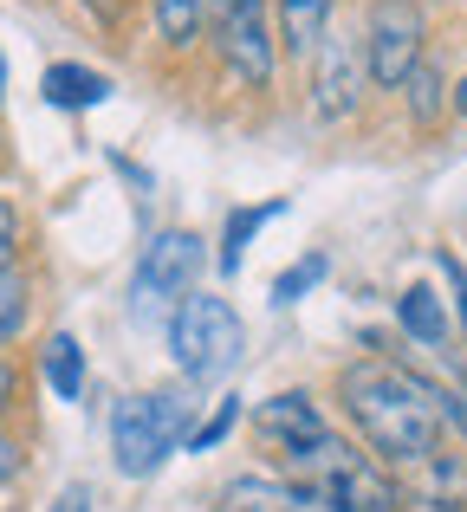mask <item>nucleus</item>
Here are the masks:
<instances>
[{
	"label": "nucleus",
	"instance_id": "nucleus-1",
	"mask_svg": "<svg viewBox=\"0 0 467 512\" xmlns=\"http://www.w3.org/2000/svg\"><path fill=\"white\" fill-rule=\"evenodd\" d=\"M338 396H344V409H351L357 435H364L396 474L442 448V428H448L442 422V389L422 383L403 363H383V357L351 363V370L338 376Z\"/></svg>",
	"mask_w": 467,
	"mask_h": 512
},
{
	"label": "nucleus",
	"instance_id": "nucleus-2",
	"mask_svg": "<svg viewBox=\"0 0 467 512\" xmlns=\"http://www.w3.org/2000/svg\"><path fill=\"white\" fill-rule=\"evenodd\" d=\"M279 480L318 493L331 512H403V487H396L390 467H377L364 448L325 428V435L299 441L292 454H279Z\"/></svg>",
	"mask_w": 467,
	"mask_h": 512
},
{
	"label": "nucleus",
	"instance_id": "nucleus-3",
	"mask_svg": "<svg viewBox=\"0 0 467 512\" xmlns=\"http://www.w3.org/2000/svg\"><path fill=\"white\" fill-rule=\"evenodd\" d=\"M163 338H169V357H176V370L189 376V383H221L240 363V350H247V325H240V312L221 292L195 286L189 299L169 312Z\"/></svg>",
	"mask_w": 467,
	"mask_h": 512
},
{
	"label": "nucleus",
	"instance_id": "nucleus-4",
	"mask_svg": "<svg viewBox=\"0 0 467 512\" xmlns=\"http://www.w3.org/2000/svg\"><path fill=\"white\" fill-rule=\"evenodd\" d=\"M202 266H208V240L195 234V227H163V234H150L137 273H130V318H137V325H169V312L195 292Z\"/></svg>",
	"mask_w": 467,
	"mask_h": 512
},
{
	"label": "nucleus",
	"instance_id": "nucleus-5",
	"mask_svg": "<svg viewBox=\"0 0 467 512\" xmlns=\"http://www.w3.org/2000/svg\"><path fill=\"white\" fill-rule=\"evenodd\" d=\"M189 402L169 396V389H150V396H124L111 409V454L124 480H150L156 467L176 454V441H189Z\"/></svg>",
	"mask_w": 467,
	"mask_h": 512
},
{
	"label": "nucleus",
	"instance_id": "nucleus-6",
	"mask_svg": "<svg viewBox=\"0 0 467 512\" xmlns=\"http://www.w3.org/2000/svg\"><path fill=\"white\" fill-rule=\"evenodd\" d=\"M429 13L422 0H377L364 20V59H370V85L403 91V78L429 59Z\"/></svg>",
	"mask_w": 467,
	"mask_h": 512
},
{
	"label": "nucleus",
	"instance_id": "nucleus-7",
	"mask_svg": "<svg viewBox=\"0 0 467 512\" xmlns=\"http://www.w3.org/2000/svg\"><path fill=\"white\" fill-rule=\"evenodd\" d=\"M215 52L228 65L234 85L247 91H266L279 72V26H273V7L266 0H234V7L215 13Z\"/></svg>",
	"mask_w": 467,
	"mask_h": 512
},
{
	"label": "nucleus",
	"instance_id": "nucleus-8",
	"mask_svg": "<svg viewBox=\"0 0 467 512\" xmlns=\"http://www.w3.org/2000/svg\"><path fill=\"white\" fill-rule=\"evenodd\" d=\"M364 78H370V59H364V33L351 26H331L312 52V117L318 124H344L357 117L364 104Z\"/></svg>",
	"mask_w": 467,
	"mask_h": 512
},
{
	"label": "nucleus",
	"instance_id": "nucleus-9",
	"mask_svg": "<svg viewBox=\"0 0 467 512\" xmlns=\"http://www.w3.org/2000/svg\"><path fill=\"white\" fill-rule=\"evenodd\" d=\"M325 415H318V402L305 396V389H286V396H266L260 409H253V435H260V448L273 454H292L299 441H312V435H325Z\"/></svg>",
	"mask_w": 467,
	"mask_h": 512
},
{
	"label": "nucleus",
	"instance_id": "nucleus-10",
	"mask_svg": "<svg viewBox=\"0 0 467 512\" xmlns=\"http://www.w3.org/2000/svg\"><path fill=\"white\" fill-rule=\"evenodd\" d=\"M396 487H403V500H416L429 512H467V461L448 454V448H435V454H422L416 467H403Z\"/></svg>",
	"mask_w": 467,
	"mask_h": 512
},
{
	"label": "nucleus",
	"instance_id": "nucleus-11",
	"mask_svg": "<svg viewBox=\"0 0 467 512\" xmlns=\"http://www.w3.org/2000/svg\"><path fill=\"white\" fill-rule=\"evenodd\" d=\"M221 512H331V506L279 474H234L221 487Z\"/></svg>",
	"mask_w": 467,
	"mask_h": 512
},
{
	"label": "nucleus",
	"instance_id": "nucleus-12",
	"mask_svg": "<svg viewBox=\"0 0 467 512\" xmlns=\"http://www.w3.org/2000/svg\"><path fill=\"white\" fill-rule=\"evenodd\" d=\"M331 7H338V0H273L279 52H292V59H312L318 39L331 33Z\"/></svg>",
	"mask_w": 467,
	"mask_h": 512
},
{
	"label": "nucleus",
	"instance_id": "nucleus-13",
	"mask_svg": "<svg viewBox=\"0 0 467 512\" xmlns=\"http://www.w3.org/2000/svg\"><path fill=\"white\" fill-rule=\"evenodd\" d=\"M396 325L416 344H448V312H442V299H435V286H409L403 299H396Z\"/></svg>",
	"mask_w": 467,
	"mask_h": 512
},
{
	"label": "nucleus",
	"instance_id": "nucleus-14",
	"mask_svg": "<svg viewBox=\"0 0 467 512\" xmlns=\"http://www.w3.org/2000/svg\"><path fill=\"white\" fill-rule=\"evenodd\" d=\"M46 98L59 104V111H85V104L111 98V78L85 72V65H52V72H46Z\"/></svg>",
	"mask_w": 467,
	"mask_h": 512
},
{
	"label": "nucleus",
	"instance_id": "nucleus-15",
	"mask_svg": "<svg viewBox=\"0 0 467 512\" xmlns=\"http://www.w3.org/2000/svg\"><path fill=\"white\" fill-rule=\"evenodd\" d=\"M39 363H46V389H52V396L78 402V389H85V350H78V338H65V331H59Z\"/></svg>",
	"mask_w": 467,
	"mask_h": 512
},
{
	"label": "nucleus",
	"instance_id": "nucleus-16",
	"mask_svg": "<svg viewBox=\"0 0 467 512\" xmlns=\"http://www.w3.org/2000/svg\"><path fill=\"white\" fill-rule=\"evenodd\" d=\"M403 104H409V117H416V124H435V117L455 104V91H442V65H435V59H422L416 72L403 78Z\"/></svg>",
	"mask_w": 467,
	"mask_h": 512
},
{
	"label": "nucleus",
	"instance_id": "nucleus-17",
	"mask_svg": "<svg viewBox=\"0 0 467 512\" xmlns=\"http://www.w3.org/2000/svg\"><path fill=\"white\" fill-rule=\"evenodd\" d=\"M208 13H215V0H156V33H163V46H195Z\"/></svg>",
	"mask_w": 467,
	"mask_h": 512
},
{
	"label": "nucleus",
	"instance_id": "nucleus-18",
	"mask_svg": "<svg viewBox=\"0 0 467 512\" xmlns=\"http://www.w3.org/2000/svg\"><path fill=\"white\" fill-rule=\"evenodd\" d=\"M273 214H279V201H260V208H234V214H228V240H221V266H228V273L240 266V247H247V240L260 234Z\"/></svg>",
	"mask_w": 467,
	"mask_h": 512
},
{
	"label": "nucleus",
	"instance_id": "nucleus-19",
	"mask_svg": "<svg viewBox=\"0 0 467 512\" xmlns=\"http://www.w3.org/2000/svg\"><path fill=\"white\" fill-rule=\"evenodd\" d=\"M20 325H26V273L7 266V273H0V344L20 338Z\"/></svg>",
	"mask_w": 467,
	"mask_h": 512
},
{
	"label": "nucleus",
	"instance_id": "nucleus-20",
	"mask_svg": "<svg viewBox=\"0 0 467 512\" xmlns=\"http://www.w3.org/2000/svg\"><path fill=\"white\" fill-rule=\"evenodd\" d=\"M318 279H325V253H305L299 266H286V273L273 279V305H299L305 292L318 286Z\"/></svg>",
	"mask_w": 467,
	"mask_h": 512
},
{
	"label": "nucleus",
	"instance_id": "nucleus-21",
	"mask_svg": "<svg viewBox=\"0 0 467 512\" xmlns=\"http://www.w3.org/2000/svg\"><path fill=\"white\" fill-rule=\"evenodd\" d=\"M240 422V402H215V415H208L202 428H189V454H202V448H215L221 435H228V428Z\"/></svg>",
	"mask_w": 467,
	"mask_h": 512
},
{
	"label": "nucleus",
	"instance_id": "nucleus-22",
	"mask_svg": "<svg viewBox=\"0 0 467 512\" xmlns=\"http://www.w3.org/2000/svg\"><path fill=\"white\" fill-rule=\"evenodd\" d=\"M435 266H442L448 286H455V318H461V338H467V260H461L455 247H442V253H435Z\"/></svg>",
	"mask_w": 467,
	"mask_h": 512
},
{
	"label": "nucleus",
	"instance_id": "nucleus-23",
	"mask_svg": "<svg viewBox=\"0 0 467 512\" xmlns=\"http://www.w3.org/2000/svg\"><path fill=\"white\" fill-rule=\"evenodd\" d=\"M13 234H20V221H13V208L0 201V273L13 266Z\"/></svg>",
	"mask_w": 467,
	"mask_h": 512
},
{
	"label": "nucleus",
	"instance_id": "nucleus-24",
	"mask_svg": "<svg viewBox=\"0 0 467 512\" xmlns=\"http://www.w3.org/2000/svg\"><path fill=\"white\" fill-rule=\"evenodd\" d=\"M52 512H91V500H85V487H65V493H59V506H52Z\"/></svg>",
	"mask_w": 467,
	"mask_h": 512
},
{
	"label": "nucleus",
	"instance_id": "nucleus-25",
	"mask_svg": "<svg viewBox=\"0 0 467 512\" xmlns=\"http://www.w3.org/2000/svg\"><path fill=\"white\" fill-rule=\"evenodd\" d=\"M13 389H20V376H13V363H0V409L13 402Z\"/></svg>",
	"mask_w": 467,
	"mask_h": 512
},
{
	"label": "nucleus",
	"instance_id": "nucleus-26",
	"mask_svg": "<svg viewBox=\"0 0 467 512\" xmlns=\"http://www.w3.org/2000/svg\"><path fill=\"white\" fill-rule=\"evenodd\" d=\"M455 111L467 117V78H461V85H455Z\"/></svg>",
	"mask_w": 467,
	"mask_h": 512
},
{
	"label": "nucleus",
	"instance_id": "nucleus-27",
	"mask_svg": "<svg viewBox=\"0 0 467 512\" xmlns=\"http://www.w3.org/2000/svg\"><path fill=\"white\" fill-rule=\"evenodd\" d=\"M0 91H7V65H0Z\"/></svg>",
	"mask_w": 467,
	"mask_h": 512
}]
</instances>
